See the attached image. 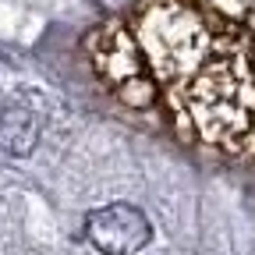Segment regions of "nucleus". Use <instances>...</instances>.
<instances>
[{
  "label": "nucleus",
  "mask_w": 255,
  "mask_h": 255,
  "mask_svg": "<svg viewBox=\"0 0 255 255\" xmlns=\"http://www.w3.org/2000/svg\"><path fill=\"white\" fill-rule=\"evenodd\" d=\"M181 117L213 145L238 142L255 121V82L238 50H213L167 89Z\"/></svg>",
  "instance_id": "1"
},
{
  "label": "nucleus",
  "mask_w": 255,
  "mask_h": 255,
  "mask_svg": "<svg viewBox=\"0 0 255 255\" xmlns=\"http://www.w3.org/2000/svg\"><path fill=\"white\" fill-rule=\"evenodd\" d=\"M92 57H96V68L100 75L114 85V92L128 107H152L156 100V78L152 68L135 39V32H124V28H103L92 43Z\"/></svg>",
  "instance_id": "2"
},
{
  "label": "nucleus",
  "mask_w": 255,
  "mask_h": 255,
  "mask_svg": "<svg viewBox=\"0 0 255 255\" xmlns=\"http://www.w3.org/2000/svg\"><path fill=\"white\" fill-rule=\"evenodd\" d=\"M85 238L103 255H135L149 245L152 223L142 209L128 202H110L103 209H92L85 216Z\"/></svg>",
  "instance_id": "3"
},
{
  "label": "nucleus",
  "mask_w": 255,
  "mask_h": 255,
  "mask_svg": "<svg viewBox=\"0 0 255 255\" xmlns=\"http://www.w3.org/2000/svg\"><path fill=\"white\" fill-rule=\"evenodd\" d=\"M39 138V121L28 107L7 103L0 110V149L7 156H28Z\"/></svg>",
  "instance_id": "4"
},
{
  "label": "nucleus",
  "mask_w": 255,
  "mask_h": 255,
  "mask_svg": "<svg viewBox=\"0 0 255 255\" xmlns=\"http://www.w3.org/2000/svg\"><path fill=\"white\" fill-rule=\"evenodd\" d=\"M195 4L223 14V18L234 21V25H245V28L252 25L255 28V0H195Z\"/></svg>",
  "instance_id": "5"
}]
</instances>
